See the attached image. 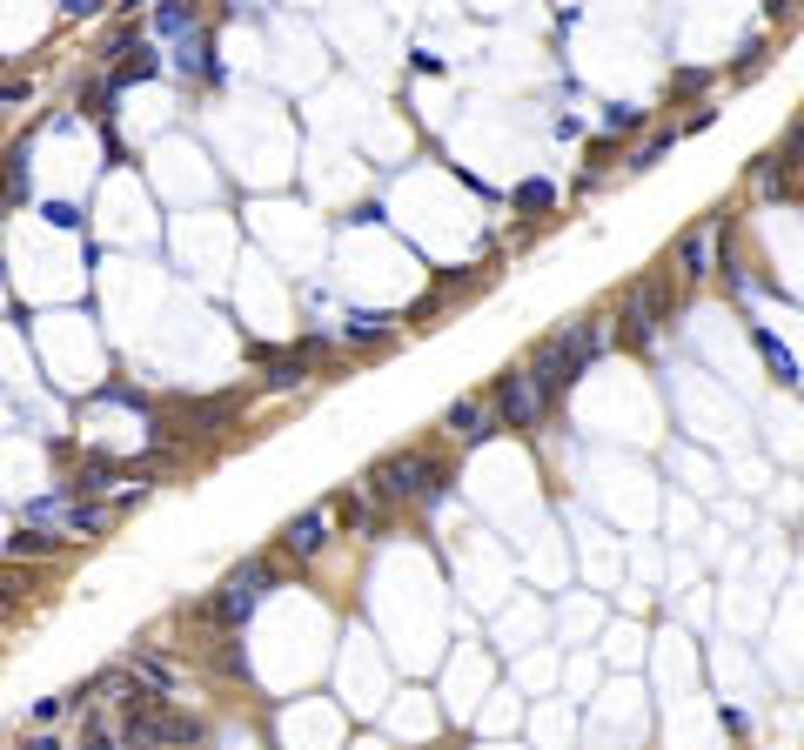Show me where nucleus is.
Masks as SVG:
<instances>
[{
  "instance_id": "obj_22",
  "label": "nucleus",
  "mask_w": 804,
  "mask_h": 750,
  "mask_svg": "<svg viewBox=\"0 0 804 750\" xmlns=\"http://www.w3.org/2000/svg\"><path fill=\"white\" fill-rule=\"evenodd\" d=\"M67 14H94V7H101V0H61Z\"/></svg>"
},
{
  "instance_id": "obj_1",
  "label": "nucleus",
  "mask_w": 804,
  "mask_h": 750,
  "mask_svg": "<svg viewBox=\"0 0 804 750\" xmlns=\"http://www.w3.org/2000/svg\"><path fill=\"white\" fill-rule=\"evenodd\" d=\"M597 349H603V329H597V322H577L570 335H550V342H536V355H530V369H523V375L536 382V396H543V402H557Z\"/></svg>"
},
{
  "instance_id": "obj_3",
  "label": "nucleus",
  "mask_w": 804,
  "mask_h": 750,
  "mask_svg": "<svg viewBox=\"0 0 804 750\" xmlns=\"http://www.w3.org/2000/svg\"><path fill=\"white\" fill-rule=\"evenodd\" d=\"M268 590H275V563H268V556H248L242 570H235V576L222 583V590L201 603V617H208V623H222V630H242V623L255 617V603H262Z\"/></svg>"
},
{
  "instance_id": "obj_2",
  "label": "nucleus",
  "mask_w": 804,
  "mask_h": 750,
  "mask_svg": "<svg viewBox=\"0 0 804 750\" xmlns=\"http://www.w3.org/2000/svg\"><path fill=\"white\" fill-rule=\"evenodd\" d=\"M436 489H443V463L423 456V449L389 456V463L369 469V496H376V503H429Z\"/></svg>"
},
{
  "instance_id": "obj_11",
  "label": "nucleus",
  "mask_w": 804,
  "mask_h": 750,
  "mask_svg": "<svg viewBox=\"0 0 804 750\" xmlns=\"http://www.w3.org/2000/svg\"><path fill=\"white\" fill-rule=\"evenodd\" d=\"M121 476H128L121 463H101V456H88V463L74 469V483H67V496H101V489H108V483H121Z\"/></svg>"
},
{
  "instance_id": "obj_7",
  "label": "nucleus",
  "mask_w": 804,
  "mask_h": 750,
  "mask_svg": "<svg viewBox=\"0 0 804 750\" xmlns=\"http://www.w3.org/2000/svg\"><path fill=\"white\" fill-rule=\"evenodd\" d=\"M322 543H329V509H309V516H295L289 530H282V550H289L295 563H309Z\"/></svg>"
},
{
  "instance_id": "obj_19",
  "label": "nucleus",
  "mask_w": 804,
  "mask_h": 750,
  "mask_svg": "<svg viewBox=\"0 0 804 750\" xmlns=\"http://www.w3.org/2000/svg\"><path fill=\"white\" fill-rule=\"evenodd\" d=\"M47 221H54V228H81V215H74L67 201H47Z\"/></svg>"
},
{
  "instance_id": "obj_15",
  "label": "nucleus",
  "mask_w": 804,
  "mask_h": 750,
  "mask_svg": "<svg viewBox=\"0 0 804 750\" xmlns=\"http://www.w3.org/2000/svg\"><path fill=\"white\" fill-rule=\"evenodd\" d=\"M329 509V523H349V530H369V496L362 489H342L335 503H322Z\"/></svg>"
},
{
  "instance_id": "obj_10",
  "label": "nucleus",
  "mask_w": 804,
  "mask_h": 750,
  "mask_svg": "<svg viewBox=\"0 0 804 750\" xmlns=\"http://www.w3.org/2000/svg\"><path fill=\"white\" fill-rule=\"evenodd\" d=\"M443 429H449L456 442H483V436H490V402L463 396V402H456V409L443 416Z\"/></svg>"
},
{
  "instance_id": "obj_21",
  "label": "nucleus",
  "mask_w": 804,
  "mask_h": 750,
  "mask_svg": "<svg viewBox=\"0 0 804 750\" xmlns=\"http://www.w3.org/2000/svg\"><path fill=\"white\" fill-rule=\"evenodd\" d=\"M14 208V188H7V168H0V215Z\"/></svg>"
},
{
  "instance_id": "obj_8",
  "label": "nucleus",
  "mask_w": 804,
  "mask_h": 750,
  "mask_svg": "<svg viewBox=\"0 0 804 750\" xmlns=\"http://www.w3.org/2000/svg\"><path fill=\"white\" fill-rule=\"evenodd\" d=\"M121 670H128L134 684L161 690V697H175V690H181V670H175V663H168V657H161V650H134V657L121 663Z\"/></svg>"
},
{
  "instance_id": "obj_4",
  "label": "nucleus",
  "mask_w": 804,
  "mask_h": 750,
  "mask_svg": "<svg viewBox=\"0 0 804 750\" xmlns=\"http://www.w3.org/2000/svg\"><path fill=\"white\" fill-rule=\"evenodd\" d=\"M21 523H34V530H47V536H101L114 523V509L108 503H94V496H47V503H27V516Z\"/></svg>"
},
{
  "instance_id": "obj_20",
  "label": "nucleus",
  "mask_w": 804,
  "mask_h": 750,
  "mask_svg": "<svg viewBox=\"0 0 804 750\" xmlns=\"http://www.w3.org/2000/svg\"><path fill=\"white\" fill-rule=\"evenodd\" d=\"M27 750H67V737H54V730H34V737H27Z\"/></svg>"
},
{
  "instance_id": "obj_5",
  "label": "nucleus",
  "mask_w": 804,
  "mask_h": 750,
  "mask_svg": "<svg viewBox=\"0 0 804 750\" xmlns=\"http://www.w3.org/2000/svg\"><path fill=\"white\" fill-rule=\"evenodd\" d=\"M617 322H624V342H637V349H644V342H657V329L670 322V275H650V282L630 288Z\"/></svg>"
},
{
  "instance_id": "obj_16",
  "label": "nucleus",
  "mask_w": 804,
  "mask_h": 750,
  "mask_svg": "<svg viewBox=\"0 0 804 750\" xmlns=\"http://www.w3.org/2000/svg\"><path fill=\"white\" fill-rule=\"evenodd\" d=\"M302 375H309V355L295 349V355H268V382H275V389H289V382H302Z\"/></svg>"
},
{
  "instance_id": "obj_12",
  "label": "nucleus",
  "mask_w": 804,
  "mask_h": 750,
  "mask_svg": "<svg viewBox=\"0 0 804 750\" xmlns=\"http://www.w3.org/2000/svg\"><path fill=\"white\" fill-rule=\"evenodd\" d=\"M54 550H61V536L34 530V523H21V530L7 536V563H27V556H54Z\"/></svg>"
},
{
  "instance_id": "obj_9",
  "label": "nucleus",
  "mask_w": 804,
  "mask_h": 750,
  "mask_svg": "<svg viewBox=\"0 0 804 750\" xmlns=\"http://www.w3.org/2000/svg\"><path fill=\"white\" fill-rule=\"evenodd\" d=\"M711 268H717V228H691L684 248H677V275H684V282H704Z\"/></svg>"
},
{
  "instance_id": "obj_13",
  "label": "nucleus",
  "mask_w": 804,
  "mask_h": 750,
  "mask_svg": "<svg viewBox=\"0 0 804 750\" xmlns=\"http://www.w3.org/2000/svg\"><path fill=\"white\" fill-rule=\"evenodd\" d=\"M175 67L188 74V81H201V74H215V61H208V34H201V27L175 41Z\"/></svg>"
},
{
  "instance_id": "obj_18",
  "label": "nucleus",
  "mask_w": 804,
  "mask_h": 750,
  "mask_svg": "<svg viewBox=\"0 0 804 750\" xmlns=\"http://www.w3.org/2000/svg\"><path fill=\"white\" fill-rule=\"evenodd\" d=\"M764 355H771V369H778V382H798V375H791V355H784L778 342H771V335H764Z\"/></svg>"
},
{
  "instance_id": "obj_17",
  "label": "nucleus",
  "mask_w": 804,
  "mask_h": 750,
  "mask_svg": "<svg viewBox=\"0 0 804 750\" xmlns=\"http://www.w3.org/2000/svg\"><path fill=\"white\" fill-rule=\"evenodd\" d=\"M61 717H74V710H67V690H61V697H41V704H34V730L61 724Z\"/></svg>"
},
{
  "instance_id": "obj_14",
  "label": "nucleus",
  "mask_w": 804,
  "mask_h": 750,
  "mask_svg": "<svg viewBox=\"0 0 804 750\" xmlns=\"http://www.w3.org/2000/svg\"><path fill=\"white\" fill-rule=\"evenodd\" d=\"M27 596H34V576H27V570H14V563H7V570H0V623L14 617V610H21Z\"/></svg>"
},
{
  "instance_id": "obj_6",
  "label": "nucleus",
  "mask_w": 804,
  "mask_h": 750,
  "mask_svg": "<svg viewBox=\"0 0 804 750\" xmlns=\"http://www.w3.org/2000/svg\"><path fill=\"white\" fill-rule=\"evenodd\" d=\"M543 409H550V402L536 396V382H530L523 369L496 375V389H490V416L503 422V429H536V422H543Z\"/></svg>"
}]
</instances>
